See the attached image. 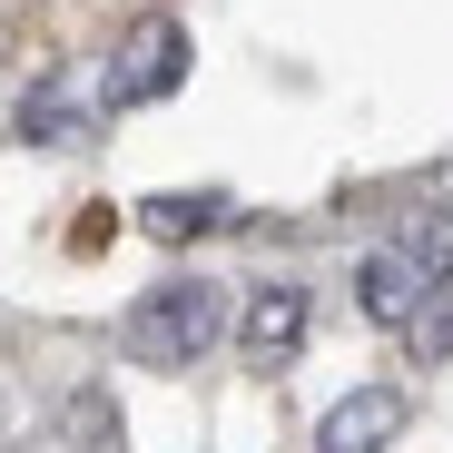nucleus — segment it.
<instances>
[{"label": "nucleus", "mask_w": 453, "mask_h": 453, "mask_svg": "<svg viewBox=\"0 0 453 453\" xmlns=\"http://www.w3.org/2000/svg\"><path fill=\"white\" fill-rule=\"evenodd\" d=\"M404 424H414V395H404V385H355V395H335V404H326L316 453H385Z\"/></svg>", "instance_id": "20e7f679"}, {"label": "nucleus", "mask_w": 453, "mask_h": 453, "mask_svg": "<svg viewBox=\"0 0 453 453\" xmlns=\"http://www.w3.org/2000/svg\"><path fill=\"white\" fill-rule=\"evenodd\" d=\"M404 345H414V355H443V345H453V286H443L434 306H424V316L404 326Z\"/></svg>", "instance_id": "0eeeda50"}, {"label": "nucleus", "mask_w": 453, "mask_h": 453, "mask_svg": "<svg viewBox=\"0 0 453 453\" xmlns=\"http://www.w3.org/2000/svg\"><path fill=\"white\" fill-rule=\"evenodd\" d=\"M306 326H316V286L266 276V286H247V306H237V355H247L257 374H276V365H296Z\"/></svg>", "instance_id": "7ed1b4c3"}, {"label": "nucleus", "mask_w": 453, "mask_h": 453, "mask_svg": "<svg viewBox=\"0 0 453 453\" xmlns=\"http://www.w3.org/2000/svg\"><path fill=\"white\" fill-rule=\"evenodd\" d=\"M138 226H148L158 247H188V237H207V226H226V197H217V188H168V197L138 207Z\"/></svg>", "instance_id": "423d86ee"}, {"label": "nucleus", "mask_w": 453, "mask_h": 453, "mask_svg": "<svg viewBox=\"0 0 453 453\" xmlns=\"http://www.w3.org/2000/svg\"><path fill=\"white\" fill-rule=\"evenodd\" d=\"M226 335V286L217 276H168V286H148L138 306L119 316V355L128 365H197L207 345Z\"/></svg>", "instance_id": "f257e3e1"}, {"label": "nucleus", "mask_w": 453, "mask_h": 453, "mask_svg": "<svg viewBox=\"0 0 453 453\" xmlns=\"http://www.w3.org/2000/svg\"><path fill=\"white\" fill-rule=\"evenodd\" d=\"M178 80H188V30H178V20H138V30L109 50V69H99L109 109H148V99H168Z\"/></svg>", "instance_id": "f03ea898"}, {"label": "nucleus", "mask_w": 453, "mask_h": 453, "mask_svg": "<svg viewBox=\"0 0 453 453\" xmlns=\"http://www.w3.org/2000/svg\"><path fill=\"white\" fill-rule=\"evenodd\" d=\"M434 296H443V276H424L404 247H374V257L355 266V306H365L374 326H395V335H404V326L434 306Z\"/></svg>", "instance_id": "39448f33"}]
</instances>
